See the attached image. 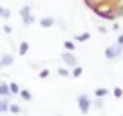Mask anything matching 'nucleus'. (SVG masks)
<instances>
[{"mask_svg": "<svg viewBox=\"0 0 123 116\" xmlns=\"http://www.w3.org/2000/svg\"><path fill=\"white\" fill-rule=\"evenodd\" d=\"M76 102H78V107H80L81 114H87V112L91 111V105H92V102H91V98H89L87 94H80Z\"/></svg>", "mask_w": 123, "mask_h": 116, "instance_id": "obj_1", "label": "nucleus"}, {"mask_svg": "<svg viewBox=\"0 0 123 116\" xmlns=\"http://www.w3.org/2000/svg\"><path fill=\"white\" fill-rule=\"evenodd\" d=\"M121 49H123V45H119V44H116V45H112V47H107V49H105V56H107L109 60H116V58H119V54H121Z\"/></svg>", "mask_w": 123, "mask_h": 116, "instance_id": "obj_2", "label": "nucleus"}, {"mask_svg": "<svg viewBox=\"0 0 123 116\" xmlns=\"http://www.w3.org/2000/svg\"><path fill=\"white\" fill-rule=\"evenodd\" d=\"M20 16H22V20H24L25 26H29V24L35 22V16L31 15V7H29V6H25V7L20 9Z\"/></svg>", "mask_w": 123, "mask_h": 116, "instance_id": "obj_3", "label": "nucleus"}, {"mask_svg": "<svg viewBox=\"0 0 123 116\" xmlns=\"http://www.w3.org/2000/svg\"><path fill=\"white\" fill-rule=\"evenodd\" d=\"M62 58H63V62H65L67 65H73V67H76V65H78V60L74 58V54H73V53H69V51H65V53L62 54Z\"/></svg>", "mask_w": 123, "mask_h": 116, "instance_id": "obj_4", "label": "nucleus"}, {"mask_svg": "<svg viewBox=\"0 0 123 116\" xmlns=\"http://www.w3.org/2000/svg\"><path fill=\"white\" fill-rule=\"evenodd\" d=\"M9 94H11V91H9V85H6V84H0V96L7 98Z\"/></svg>", "mask_w": 123, "mask_h": 116, "instance_id": "obj_5", "label": "nucleus"}, {"mask_svg": "<svg viewBox=\"0 0 123 116\" xmlns=\"http://www.w3.org/2000/svg\"><path fill=\"white\" fill-rule=\"evenodd\" d=\"M0 64H2V67L11 65V64H13V56H11V54H4V56H2V60H0Z\"/></svg>", "mask_w": 123, "mask_h": 116, "instance_id": "obj_6", "label": "nucleus"}, {"mask_svg": "<svg viewBox=\"0 0 123 116\" xmlns=\"http://www.w3.org/2000/svg\"><path fill=\"white\" fill-rule=\"evenodd\" d=\"M9 111V100L4 98V100H0V112H6Z\"/></svg>", "mask_w": 123, "mask_h": 116, "instance_id": "obj_7", "label": "nucleus"}, {"mask_svg": "<svg viewBox=\"0 0 123 116\" xmlns=\"http://www.w3.org/2000/svg\"><path fill=\"white\" fill-rule=\"evenodd\" d=\"M9 111H11L13 114H20V112H22V107L16 105V103H9Z\"/></svg>", "mask_w": 123, "mask_h": 116, "instance_id": "obj_8", "label": "nucleus"}, {"mask_svg": "<svg viewBox=\"0 0 123 116\" xmlns=\"http://www.w3.org/2000/svg\"><path fill=\"white\" fill-rule=\"evenodd\" d=\"M53 24H54L53 18H42V20H40V26H42V27H51Z\"/></svg>", "mask_w": 123, "mask_h": 116, "instance_id": "obj_9", "label": "nucleus"}, {"mask_svg": "<svg viewBox=\"0 0 123 116\" xmlns=\"http://www.w3.org/2000/svg\"><path fill=\"white\" fill-rule=\"evenodd\" d=\"M9 91H11V94H18L22 89L18 87V84H15V82H13V84H9Z\"/></svg>", "mask_w": 123, "mask_h": 116, "instance_id": "obj_10", "label": "nucleus"}, {"mask_svg": "<svg viewBox=\"0 0 123 116\" xmlns=\"http://www.w3.org/2000/svg\"><path fill=\"white\" fill-rule=\"evenodd\" d=\"M27 49H29V44H27V42H22V44H20V49H18V53L24 56V54L27 53Z\"/></svg>", "mask_w": 123, "mask_h": 116, "instance_id": "obj_11", "label": "nucleus"}, {"mask_svg": "<svg viewBox=\"0 0 123 116\" xmlns=\"http://www.w3.org/2000/svg\"><path fill=\"white\" fill-rule=\"evenodd\" d=\"M63 45H65V51L73 53V51H74V47H76V44H74V42H71V40H67V42L63 44Z\"/></svg>", "mask_w": 123, "mask_h": 116, "instance_id": "obj_12", "label": "nucleus"}, {"mask_svg": "<svg viewBox=\"0 0 123 116\" xmlns=\"http://www.w3.org/2000/svg\"><path fill=\"white\" fill-rule=\"evenodd\" d=\"M81 73H83V69H81L80 65H76V67L73 69V73H71V74H73L74 78H80V76H81Z\"/></svg>", "mask_w": 123, "mask_h": 116, "instance_id": "obj_13", "label": "nucleus"}, {"mask_svg": "<svg viewBox=\"0 0 123 116\" xmlns=\"http://www.w3.org/2000/svg\"><path fill=\"white\" fill-rule=\"evenodd\" d=\"M0 16H2V18H9V16H11V11H9L7 7H0Z\"/></svg>", "mask_w": 123, "mask_h": 116, "instance_id": "obj_14", "label": "nucleus"}, {"mask_svg": "<svg viewBox=\"0 0 123 116\" xmlns=\"http://www.w3.org/2000/svg\"><path fill=\"white\" fill-rule=\"evenodd\" d=\"M94 94H96L98 98H101V96H107L109 91H107V89H96V93H94Z\"/></svg>", "mask_w": 123, "mask_h": 116, "instance_id": "obj_15", "label": "nucleus"}, {"mask_svg": "<svg viewBox=\"0 0 123 116\" xmlns=\"http://www.w3.org/2000/svg\"><path fill=\"white\" fill-rule=\"evenodd\" d=\"M112 93H114L116 98H121V96H123V89H121V87H114V91H112Z\"/></svg>", "mask_w": 123, "mask_h": 116, "instance_id": "obj_16", "label": "nucleus"}, {"mask_svg": "<svg viewBox=\"0 0 123 116\" xmlns=\"http://www.w3.org/2000/svg\"><path fill=\"white\" fill-rule=\"evenodd\" d=\"M20 96H22L24 100H27V102H31V98H33L31 93H27V91H20Z\"/></svg>", "mask_w": 123, "mask_h": 116, "instance_id": "obj_17", "label": "nucleus"}, {"mask_svg": "<svg viewBox=\"0 0 123 116\" xmlns=\"http://www.w3.org/2000/svg\"><path fill=\"white\" fill-rule=\"evenodd\" d=\"M87 38H89V33H83V35H78V36H76L78 42H85Z\"/></svg>", "mask_w": 123, "mask_h": 116, "instance_id": "obj_18", "label": "nucleus"}, {"mask_svg": "<svg viewBox=\"0 0 123 116\" xmlns=\"http://www.w3.org/2000/svg\"><path fill=\"white\" fill-rule=\"evenodd\" d=\"M58 74H60V76H69V71H67V69H63V67H60V69H58Z\"/></svg>", "mask_w": 123, "mask_h": 116, "instance_id": "obj_19", "label": "nucleus"}, {"mask_svg": "<svg viewBox=\"0 0 123 116\" xmlns=\"http://www.w3.org/2000/svg\"><path fill=\"white\" fill-rule=\"evenodd\" d=\"M38 76H40V78H47V76H49V71H47V69H42Z\"/></svg>", "mask_w": 123, "mask_h": 116, "instance_id": "obj_20", "label": "nucleus"}, {"mask_svg": "<svg viewBox=\"0 0 123 116\" xmlns=\"http://www.w3.org/2000/svg\"><path fill=\"white\" fill-rule=\"evenodd\" d=\"M2 29H4V33H7V35H9V33L13 31V29H11V26H4V27H2Z\"/></svg>", "mask_w": 123, "mask_h": 116, "instance_id": "obj_21", "label": "nucleus"}, {"mask_svg": "<svg viewBox=\"0 0 123 116\" xmlns=\"http://www.w3.org/2000/svg\"><path fill=\"white\" fill-rule=\"evenodd\" d=\"M94 107H96V109H101V102L96 100V102H94Z\"/></svg>", "mask_w": 123, "mask_h": 116, "instance_id": "obj_22", "label": "nucleus"}, {"mask_svg": "<svg viewBox=\"0 0 123 116\" xmlns=\"http://www.w3.org/2000/svg\"><path fill=\"white\" fill-rule=\"evenodd\" d=\"M118 44H119V45H123V35L118 36Z\"/></svg>", "mask_w": 123, "mask_h": 116, "instance_id": "obj_23", "label": "nucleus"}, {"mask_svg": "<svg viewBox=\"0 0 123 116\" xmlns=\"http://www.w3.org/2000/svg\"><path fill=\"white\" fill-rule=\"evenodd\" d=\"M98 31H100L101 35H105V33H107V29H105V27H98Z\"/></svg>", "mask_w": 123, "mask_h": 116, "instance_id": "obj_24", "label": "nucleus"}, {"mask_svg": "<svg viewBox=\"0 0 123 116\" xmlns=\"http://www.w3.org/2000/svg\"><path fill=\"white\" fill-rule=\"evenodd\" d=\"M0 67H2V64H0Z\"/></svg>", "mask_w": 123, "mask_h": 116, "instance_id": "obj_25", "label": "nucleus"}]
</instances>
